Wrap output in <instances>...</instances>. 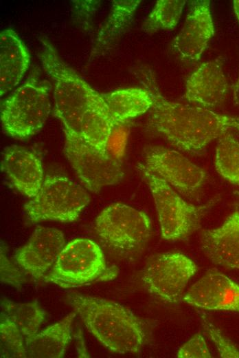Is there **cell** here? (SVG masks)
<instances>
[{
    "instance_id": "1",
    "label": "cell",
    "mask_w": 239,
    "mask_h": 358,
    "mask_svg": "<svg viewBox=\"0 0 239 358\" xmlns=\"http://www.w3.org/2000/svg\"><path fill=\"white\" fill-rule=\"evenodd\" d=\"M136 75L152 98L148 130L179 150L200 155L212 141L227 133L239 131V116L166 98L149 68L137 69Z\"/></svg>"
},
{
    "instance_id": "2",
    "label": "cell",
    "mask_w": 239,
    "mask_h": 358,
    "mask_svg": "<svg viewBox=\"0 0 239 358\" xmlns=\"http://www.w3.org/2000/svg\"><path fill=\"white\" fill-rule=\"evenodd\" d=\"M67 303L87 330L111 351L137 353L147 339L146 325L128 308L111 300L71 291Z\"/></svg>"
},
{
    "instance_id": "3",
    "label": "cell",
    "mask_w": 239,
    "mask_h": 358,
    "mask_svg": "<svg viewBox=\"0 0 239 358\" xmlns=\"http://www.w3.org/2000/svg\"><path fill=\"white\" fill-rule=\"evenodd\" d=\"M41 43L38 57L54 84V114L65 138L80 135L82 118L98 92L61 59L47 39L41 38Z\"/></svg>"
},
{
    "instance_id": "4",
    "label": "cell",
    "mask_w": 239,
    "mask_h": 358,
    "mask_svg": "<svg viewBox=\"0 0 239 358\" xmlns=\"http://www.w3.org/2000/svg\"><path fill=\"white\" fill-rule=\"evenodd\" d=\"M137 169L148 185L155 204L161 236L170 241L187 238L201 227V221L219 198L196 205L185 201L161 178L148 170L144 164Z\"/></svg>"
},
{
    "instance_id": "5",
    "label": "cell",
    "mask_w": 239,
    "mask_h": 358,
    "mask_svg": "<svg viewBox=\"0 0 239 358\" xmlns=\"http://www.w3.org/2000/svg\"><path fill=\"white\" fill-rule=\"evenodd\" d=\"M117 274V268L106 264L96 243L77 238L65 244L43 279L62 288H73L112 280Z\"/></svg>"
},
{
    "instance_id": "6",
    "label": "cell",
    "mask_w": 239,
    "mask_h": 358,
    "mask_svg": "<svg viewBox=\"0 0 239 358\" xmlns=\"http://www.w3.org/2000/svg\"><path fill=\"white\" fill-rule=\"evenodd\" d=\"M51 85L32 75L1 106L4 130L13 138H27L44 125L50 111Z\"/></svg>"
},
{
    "instance_id": "7",
    "label": "cell",
    "mask_w": 239,
    "mask_h": 358,
    "mask_svg": "<svg viewBox=\"0 0 239 358\" xmlns=\"http://www.w3.org/2000/svg\"><path fill=\"white\" fill-rule=\"evenodd\" d=\"M95 229L111 249L124 255L144 249L152 233L149 217L143 211L122 203H113L98 215Z\"/></svg>"
},
{
    "instance_id": "8",
    "label": "cell",
    "mask_w": 239,
    "mask_h": 358,
    "mask_svg": "<svg viewBox=\"0 0 239 358\" xmlns=\"http://www.w3.org/2000/svg\"><path fill=\"white\" fill-rule=\"evenodd\" d=\"M87 191L71 179L60 176H47L38 193L31 198L24 209L32 222L76 220L89 204Z\"/></svg>"
},
{
    "instance_id": "9",
    "label": "cell",
    "mask_w": 239,
    "mask_h": 358,
    "mask_svg": "<svg viewBox=\"0 0 239 358\" xmlns=\"http://www.w3.org/2000/svg\"><path fill=\"white\" fill-rule=\"evenodd\" d=\"M197 269L194 261L183 253H161L148 259L141 273V280L153 295L168 303L179 304Z\"/></svg>"
},
{
    "instance_id": "10",
    "label": "cell",
    "mask_w": 239,
    "mask_h": 358,
    "mask_svg": "<svg viewBox=\"0 0 239 358\" xmlns=\"http://www.w3.org/2000/svg\"><path fill=\"white\" fill-rule=\"evenodd\" d=\"M65 154L77 176L92 192L118 183L124 174L121 159L102 153L80 135L65 138Z\"/></svg>"
},
{
    "instance_id": "11",
    "label": "cell",
    "mask_w": 239,
    "mask_h": 358,
    "mask_svg": "<svg viewBox=\"0 0 239 358\" xmlns=\"http://www.w3.org/2000/svg\"><path fill=\"white\" fill-rule=\"evenodd\" d=\"M146 167L185 197L197 199L207 179V172L181 152L150 145L144 149Z\"/></svg>"
},
{
    "instance_id": "12",
    "label": "cell",
    "mask_w": 239,
    "mask_h": 358,
    "mask_svg": "<svg viewBox=\"0 0 239 358\" xmlns=\"http://www.w3.org/2000/svg\"><path fill=\"white\" fill-rule=\"evenodd\" d=\"M214 34L210 1H192L184 24L174 39L172 46L182 61L196 62L201 59Z\"/></svg>"
},
{
    "instance_id": "13",
    "label": "cell",
    "mask_w": 239,
    "mask_h": 358,
    "mask_svg": "<svg viewBox=\"0 0 239 358\" xmlns=\"http://www.w3.org/2000/svg\"><path fill=\"white\" fill-rule=\"evenodd\" d=\"M65 246V236L61 231L39 226L27 242L16 251L14 258L16 263L34 278H44Z\"/></svg>"
},
{
    "instance_id": "14",
    "label": "cell",
    "mask_w": 239,
    "mask_h": 358,
    "mask_svg": "<svg viewBox=\"0 0 239 358\" xmlns=\"http://www.w3.org/2000/svg\"><path fill=\"white\" fill-rule=\"evenodd\" d=\"M183 300L203 310L239 313V284L212 268L184 293Z\"/></svg>"
},
{
    "instance_id": "15",
    "label": "cell",
    "mask_w": 239,
    "mask_h": 358,
    "mask_svg": "<svg viewBox=\"0 0 239 358\" xmlns=\"http://www.w3.org/2000/svg\"><path fill=\"white\" fill-rule=\"evenodd\" d=\"M229 84L222 59L205 61L189 75L185 87V98L191 104L212 109L227 99Z\"/></svg>"
},
{
    "instance_id": "16",
    "label": "cell",
    "mask_w": 239,
    "mask_h": 358,
    "mask_svg": "<svg viewBox=\"0 0 239 358\" xmlns=\"http://www.w3.org/2000/svg\"><path fill=\"white\" fill-rule=\"evenodd\" d=\"M200 246L214 264L239 269V211L231 213L218 227L200 232Z\"/></svg>"
},
{
    "instance_id": "17",
    "label": "cell",
    "mask_w": 239,
    "mask_h": 358,
    "mask_svg": "<svg viewBox=\"0 0 239 358\" xmlns=\"http://www.w3.org/2000/svg\"><path fill=\"white\" fill-rule=\"evenodd\" d=\"M1 169L12 185L21 193L33 198L43 182L41 161L25 147L12 145L3 153Z\"/></svg>"
},
{
    "instance_id": "18",
    "label": "cell",
    "mask_w": 239,
    "mask_h": 358,
    "mask_svg": "<svg viewBox=\"0 0 239 358\" xmlns=\"http://www.w3.org/2000/svg\"><path fill=\"white\" fill-rule=\"evenodd\" d=\"M28 50L15 31L0 33V95H5L22 80L30 65Z\"/></svg>"
},
{
    "instance_id": "19",
    "label": "cell",
    "mask_w": 239,
    "mask_h": 358,
    "mask_svg": "<svg viewBox=\"0 0 239 358\" xmlns=\"http://www.w3.org/2000/svg\"><path fill=\"white\" fill-rule=\"evenodd\" d=\"M118 124L111 116L102 94L90 103L80 123V134L90 145L102 153H109L111 135Z\"/></svg>"
},
{
    "instance_id": "20",
    "label": "cell",
    "mask_w": 239,
    "mask_h": 358,
    "mask_svg": "<svg viewBox=\"0 0 239 358\" xmlns=\"http://www.w3.org/2000/svg\"><path fill=\"white\" fill-rule=\"evenodd\" d=\"M76 315L72 312L57 323L25 341L27 357L60 358L71 340V326Z\"/></svg>"
},
{
    "instance_id": "21",
    "label": "cell",
    "mask_w": 239,
    "mask_h": 358,
    "mask_svg": "<svg viewBox=\"0 0 239 358\" xmlns=\"http://www.w3.org/2000/svg\"><path fill=\"white\" fill-rule=\"evenodd\" d=\"M140 0H114L109 15L101 26L91 57L107 50L129 29Z\"/></svg>"
},
{
    "instance_id": "22",
    "label": "cell",
    "mask_w": 239,
    "mask_h": 358,
    "mask_svg": "<svg viewBox=\"0 0 239 358\" xmlns=\"http://www.w3.org/2000/svg\"><path fill=\"white\" fill-rule=\"evenodd\" d=\"M102 96L109 114L118 124L142 115L152 105V96L144 87L119 89Z\"/></svg>"
},
{
    "instance_id": "23",
    "label": "cell",
    "mask_w": 239,
    "mask_h": 358,
    "mask_svg": "<svg viewBox=\"0 0 239 358\" xmlns=\"http://www.w3.org/2000/svg\"><path fill=\"white\" fill-rule=\"evenodd\" d=\"M1 308V314L17 326L25 341L37 333L45 317V310L36 299L27 303H16L3 299Z\"/></svg>"
},
{
    "instance_id": "24",
    "label": "cell",
    "mask_w": 239,
    "mask_h": 358,
    "mask_svg": "<svg viewBox=\"0 0 239 358\" xmlns=\"http://www.w3.org/2000/svg\"><path fill=\"white\" fill-rule=\"evenodd\" d=\"M214 165L224 179L239 186V141L232 133H227L218 139Z\"/></svg>"
},
{
    "instance_id": "25",
    "label": "cell",
    "mask_w": 239,
    "mask_h": 358,
    "mask_svg": "<svg viewBox=\"0 0 239 358\" xmlns=\"http://www.w3.org/2000/svg\"><path fill=\"white\" fill-rule=\"evenodd\" d=\"M185 0H159L144 21L142 30L147 33H154L161 30H172L177 25Z\"/></svg>"
},
{
    "instance_id": "26",
    "label": "cell",
    "mask_w": 239,
    "mask_h": 358,
    "mask_svg": "<svg viewBox=\"0 0 239 358\" xmlns=\"http://www.w3.org/2000/svg\"><path fill=\"white\" fill-rule=\"evenodd\" d=\"M1 357H27L25 341L17 326L1 314Z\"/></svg>"
},
{
    "instance_id": "27",
    "label": "cell",
    "mask_w": 239,
    "mask_h": 358,
    "mask_svg": "<svg viewBox=\"0 0 239 358\" xmlns=\"http://www.w3.org/2000/svg\"><path fill=\"white\" fill-rule=\"evenodd\" d=\"M203 328L216 346L221 357H239V349L212 322L202 310H198Z\"/></svg>"
},
{
    "instance_id": "28",
    "label": "cell",
    "mask_w": 239,
    "mask_h": 358,
    "mask_svg": "<svg viewBox=\"0 0 239 358\" xmlns=\"http://www.w3.org/2000/svg\"><path fill=\"white\" fill-rule=\"evenodd\" d=\"M177 357L207 358L212 356L203 337L196 333L179 348Z\"/></svg>"
},
{
    "instance_id": "29",
    "label": "cell",
    "mask_w": 239,
    "mask_h": 358,
    "mask_svg": "<svg viewBox=\"0 0 239 358\" xmlns=\"http://www.w3.org/2000/svg\"><path fill=\"white\" fill-rule=\"evenodd\" d=\"M1 281L17 288L21 287L24 281L21 273L6 257L2 246L1 248Z\"/></svg>"
},
{
    "instance_id": "30",
    "label": "cell",
    "mask_w": 239,
    "mask_h": 358,
    "mask_svg": "<svg viewBox=\"0 0 239 358\" xmlns=\"http://www.w3.org/2000/svg\"><path fill=\"white\" fill-rule=\"evenodd\" d=\"M74 10L80 23L88 24L91 15L97 8L98 1H74Z\"/></svg>"
},
{
    "instance_id": "31",
    "label": "cell",
    "mask_w": 239,
    "mask_h": 358,
    "mask_svg": "<svg viewBox=\"0 0 239 358\" xmlns=\"http://www.w3.org/2000/svg\"><path fill=\"white\" fill-rule=\"evenodd\" d=\"M233 8L236 18L239 22V0H235L233 1Z\"/></svg>"
}]
</instances>
